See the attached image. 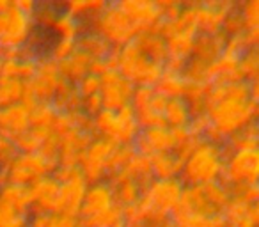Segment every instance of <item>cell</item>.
<instances>
[{
    "label": "cell",
    "instance_id": "1",
    "mask_svg": "<svg viewBox=\"0 0 259 227\" xmlns=\"http://www.w3.org/2000/svg\"><path fill=\"white\" fill-rule=\"evenodd\" d=\"M206 114L211 126L227 142L231 135L255 121L257 101L250 100V85L245 80L226 83L224 96L217 103L209 105Z\"/></svg>",
    "mask_w": 259,
    "mask_h": 227
},
{
    "label": "cell",
    "instance_id": "2",
    "mask_svg": "<svg viewBox=\"0 0 259 227\" xmlns=\"http://www.w3.org/2000/svg\"><path fill=\"white\" fill-rule=\"evenodd\" d=\"M224 169L222 146H217L201 139L187 162L183 163L180 179L185 185H206L220 181Z\"/></svg>",
    "mask_w": 259,
    "mask_h": 227
},
{
    "label": "cell",
    "instance_id": "3",
    "mask_svg": "<svg viewBox=\"0 0 259 227\" xmlns=\"http://www.w3.org/2000/svg\"><path fill=\"white\" fill-rule=\"evenodd\" d=\"M115 69L135 87L148 85L155 87L163 73V64L153 62L139 48L137 41H130L121 48H114Z\"/></svg>",
    "mask_w": 259,
    "mask_h": 227
},
{
    "label": "cell",
    "instance_id": "4",
    "mask_svg": "<svg viewBox=\"0 0 259 227\" xmlns=\"http://www.w3.org/2000/svg\"><path fill=\"white\" fill-rule=\"evenodd\" d=\"M94 137H103L115 144H134L141 133V126L132 105H124L119 110H103L93 117Z\"/></svg>",
    "mask_w": 259,
    "mask_h": 227
},
{
    "label": "cell",
    "instance_id": "5",
    "mask_svg": "<svg viewBox=\"0 0 259 227\" xmlns=\"http://www.w3.org/2000/svg\"><path fill=\"white\" fill-rule=\"evenodd\" d=\"M93 32L101 36L112 48H121L139 36L134 23L117 8V4H105L94 18L89 20Z\"/></svg>",
    "mask_w": 259,
    "mask_h": 227
},
{
    "label": "cell",
    "instance_id": "6",
    "mask_svg": "<svg viewBox=\"0 0 259 227\" xmlns=\"http://www.w3.org/2000/svg\"><path fill=\"white\" fill-rule=\"evenodd\" d=\"M57 167V162L45 158L41 153H16L11 162L4 167V170L8 183L29 187L39 177L50 176Z\"/></svg>",
    "mask_w": 259,
    "mask_h": 227
},
{
    "label": "cell",
    "instance_id": "7",
    "mask_svg": "<svg viewBox=\"0 0 259 227\" xmlns=\"http://www.w3.org/2000/svg\"><path fill=\"white\" fill-rule=\"evenodd\" d=\"M257 176H259L257 149H241V151L224 153V169H222L220 181L227 188L241 183L257 185Z\"/></svg>",
    "mask_w": 259,
    "mask_h": 227
},
{
    "label": "cell",
    "instance_id": "8",
    "mask_svg": "<svg viewBox=\"0 0 259 227\" xmlns=\"http://www.w3.org/2000/svg\"><path fill=\"white\" fill-rule=\"evenodd\" d=\"M34 29L32 16L22 13L11 2L8 9L0 11V52L25 47Z\"/></svg>",
    "mask_w": 259,
    "mask_h": 227
},
{
    "label": "cell",
    "instance_id": "9",
    "mask_svg": "<svg viewBox=\"0 0 259 227\" xmlns=\"http://www.w3.org/2000/svg\"><path fill=\"white\" fill-rule=\"evenodd\" d=\"M192 135L187 128H169V126H156L141 130L139 137L135 139L134 148L139 155L153 156L156 153H172L181 142L188 141Z\"/></svg>",
    "mask_w": 259,
    "mask_h": 227
},
{
    "label": "cell",
    "instance_id": "10",
    "mask_svg": "<svg viewBox=\"0 0 259 227\" xmlns=\"http://www.w3.org/2000/svg\"><path fill=\"white\" fill-rule=\"evenodd\" d=\"M165 103H167V98H163L160 93H156L155 87H148V85L135 87L130 105L134 107L135 117H137V123L141 126V130L165 126V121H163Z\"/></svg>",
    "mask_w": 259,
    "mask_h": 227
},
{
    "label": "cell",
    "instance_id": "11",
    "mask_svg": "<svg viewBox=\"0 0 259 227\" xmlns=\"http://www.w3.org/2000/svg\"><path fill=\"white\" fill-rule=\"evenodd\" d=\"M185 183L180 177L172 179H153L148 187L142 190V201L151 206L155 211L170 216L172 211L180 204L181 194H183Z\"/></svg>",
    "mask_w": 259,
    "mask_h": 227
},
{
    "label": "cell",
    "instance_id": "12",
    "mask_svg": "<svg viewBox=\"0 0 259 227\" xmlns=\"http://www.w3.org/2000/svg\"><path fill=\"white\" fill-rule=\"evenodd\" d=\"M190 13L197 34H219L226 16L236 8L234 2L226 0H213V2H192Z\"/></svg>",
    "mask_w": 259,
    "mask_h": 227
},
{
    "label": "cell",
    "instance_id": "13",
    "mask_svg": "<svg viewBox=\"0 0 259 227\" xmlns=\"http://www.w3.org/2000/svg\"><path fill=\"white\" fill-rule=\"evenodd\" d=\"M115 142L108 141L103 137H94V141L91 142V146L87 148V151L83 153L82 160H80L78 167L82 170L83 177H85L87 185H94L105 181L107 177V160L110 156V153L114 151Z\"/></svg>",
    "mask_w": 259,
    "mask_h": 227
},
{
    "label": "cell",
    "instance_id": "14",
    "mask_svg": "<svg viewBox=\"0 0 259 227\" xmlns=\"http://www.w3.org/2000/svg\"><path fill=\"white\" fill-rule=\"evenodd\" d=\"M101 89L100 98L103 108L107 110H119L124 105H130L132 96H134L135 85L130 80H126L117 69H108L100 76Z\"/></svg>",
    "mask_w": 259,
    "mask_h": 227
},
{
    "label": "cell",
    "instance_id": "15",
    "mask_svg": "<svg viewBox=\"0 0 259 227\" xmlns=\"http://www.w3.org/2000/svg\"><path fill=\"white\" fill-rule=\"evenodd\" d=\"M61 80H62V76H61V71H59V64L55 61H52L47 55V57L37 59L36 73H34L32 78L27 82V85H29L32 96L36 98V101L52 103Z\"/></svg>",
    "mask_w": 259,
    "mask_h": 227
},
{
    "label": "cell",
    "instance_id": "16",
    "mask_svg": "<svg viewBox=\"0 0 259 227\" xmlns=\"http://www.w3.org/2000/svg\"><path fill=\"white\" fill-rule=\"evenodd\" d=\"M115 4L134 23L139 34L155 32L158 23L162 22V11L153 0H121Z\"/></svg>",
    "mask_w": 259,
    "mask_h": 227
},
{
    "label": "cell",
    "instance_id": "17",
    "mask_svg": "<svg viewBox=\"0 0 259 227\" xmlns=\"http://www.w3.org/2000/svg\"><path fill=\"white\" fill-rule=\"evenodd\" d=\"M59 197L55 206V215H68L78 218L80 208H82L83 197L87 192V181L83 177L82 170L78 169L73 172V176L64 183H59Z\"/></svg>",
    "mask_w": 259,
    "mask_h": 227
},
{
    "label": "cell",
    "instance_id": "18",
    "mask_svg": "<svg viewBox=\"0 0 259 227\" xmlns=\"http://www.w3.org/2000/svg\"><path fill=\"white\" fill-rule=\"evenodd\" d=\"M94 141V135L91 131H83L78 128H73L68 133L59 137V167H78L83 153Z\"/></svg>",
    "mask_w": 259,
    "mask_h": 227
},
{
    "label": "cell",
    "instance_id": "19",
    "mask_svg": "<svg viewBox=\"0 0 259 227\" xmlns=\"http://www.w3.org/2000/svg\"><path fill=\"white\" fill-rule=\"evenodd\" d=\"M59 181L54 176L39 177L37 181L29 185L30 194V213L32 215H52L55 213L59 197Z\"/></svg>",
    "mask_w": 259,
    "mask_h": 227
},
{
    "label": "cell",
    "instance_id": "20",
    "mask_svg": "<svg viewBox=\"0 0 259 227\" xmlns=\"http://www.w3.org/2000/svg\"><path fill=\"white\" fill-rule=\"evenodd\" d=\"M30 130V107L25 103H13L0 108V135L13 141Z\"/></svg>",
    "mask_w": 259,
    "mask_h": 227
},
{
    "label": "cell",
    "instance_id": "21",
    "mask_svg": "<svg viewBox=\"0 0 259 227\" xmlns=\"http://www.w3.org/2000/svg\"><path fill=\"white\" fill-rule=\"evenodd\" d=\"M115 199L114 190L107 181H100L87 187L85 197H83L82 208H80L78 218H89V216L100 215L107 209L114 208Z\"/></svg>",
    "mask_w": 259,
    "mask_h": 227
},
{
    "label": "cell",
    "instance_id": "22",
    "mask_svg": "<svg viewBox=\"0 0 259 227\" xmlns=\"http://www.w3.org/2000/svg\"><path fill=\"white\" fill-rule=\"evenodd\" d=\"M107 183L108 185H115V183H121V181H135L139 187L144 190L149 183H151L155 177H153V172H151V162H149L148 156L144 155H139L135 153L134 158L130 160L121 170H117L115 174L107 177Z\"/></svg>",
    "mask_w": 259,
    "mask_h": 227
},
{
    "label": "cell",
    "instance_id": "23",
    "mask_svg": "<svg viewBox=\"0 0 259 227\" xmlns=\"http://www.w3.org/2000/svg\"><path fill=\"white\" fill-rule=\"evenodd\" d=\"M30 194L29 187L6 183L0 187V213L8 215H30Z\"/></svg>",
    "mask_w": 259,
    "mask_h": 227
},
{
    "label": "cell",
    "instance_id": "24",
    "mask_svg": "<svg viewBox=\"0 0 259 227\" xmlns=\"http://www.w3.org/2000/svg\"><path fill=\"white\" fill-rule=\"evenodd\" d=\"M176 209H181L185 213H192V215H201V216H213L219 213L213 208L211 202H209L202 185H185L180 204H178Z\"/></svg>",
    "mask_w": 259,
    "mask_h": 227
},
{
    "label": "cell",
    "instance_id": "25",
    "mask_svg": "<svg viewBox=\"0 0 259 227\" xmlns=\"http://www.w3.org/2000/svg\"><path fill=\"white\" fill-rule=\"evenodd\" d=\"M222 215L227 222V227H257L259 222L257 202L247 204V202L238 201V199L233 197L227 202Z\"/></svg>",
    "mask_w": 259,
    "mask_h": 227
},
{
    "label": "cell",
    "instance_id": "26",
    "mask_svg": "<svg viewBox=\"0 0 259 227\" xmlns=\"http://www.w3.org/2000/svg\"><path fill=\"white\" fill-rule=\"evenodd\" d=\"M238 62H240V55L233 54L229 50H224L222 55L209 66V83H234L241 82L240 68H238Z\"/></svg>",
    "mask_w": 259,
    "mask_h": 227
},
{
    "label": "cell",
    "instance_id": "27",
    "mask_svg": "<svg viewBox=\"0 0 259 227\" xmlns=\"http://www.w3.org/2000/svg\"><path fill=\"white\" fill-rule=\"evenodd\" d=\"M226 34H197L194 43V50H192L190 57H195L202 62L213 64L217 59L222 55L224 48H226Z\"/></svg>",
    "mask_w": 259,
    "mask_h": 227
},
{
    "label": "cell",
    "instance_id": "28",
    "mask_svg": "<svg viewBox=\"0 0 259 227\" xmlns=\"http://www.w3.org/2000/svg\"><path fill=\"white\" fill-rule=\"evenodd\" d=\"M91 62H93V59L85 52L76 48L68 59L59 62V71H61V76L64 80L76 83L80 78H83V76L91 73Z\"/></svg>",
    "mask_w": 259,
    "mask_h": 227
},
{
    "label": "cell",
    "instance_id": "29",
    "mask_svg": "<svg viewBox=\"0 0 259 227\" xmlns=\"http://www.w3.org/2000/svg\"><path fill=\"white\" fill-rule=\"evenodd\" d=\"M151 162V172L155 179H172L180 177L183 163L174 156V153H156L149 156Z\"/></svg>",
    "mask_w": 259,
    "mask_h": 227
},
{
    "label": "cell",
    "instance_id": "30",
    "mask_svg": "<svg viewBox=\"0 0 259 227\" xmlns=\"http://www.w3.org/2000/svg\"><path fill=\"white\" fill-rule=\"evenodd\" d=\"M141 52L153 62H158V64H163L169 57L167 54V47H165V39L162 36H158L156 32H144L139 34L135 37Z\"/></svg>",
    "mask_w": 259,
    "mask_h": 227
},
{
    "label": "cell",
    "instance_id": "31",
    "mask_svg": "<svg viewBox=\"0 0 259 227\" xmlns=\"http://www.w3.org/2000/svg\"><path fill=\"white\" fill-rule=\"evenodd\" d=\"M52 105L59 112H78L82 110V96L76 90L75 83L62 78L57 87V93H55Z\"/></svg>",
    "mask_w": 259,
    "mask_h": 227
},
{
    "label": "cell",
    "instance_id": "32",
    "mask_svg": "<svg viewBox=\"0 0 259 227\" xmlns=\"http://www.w3.org/2000/svg\"><path fill=\"white\" fill-rule=\"evenodd\" d=\"M170 220L176 227H227V222L222 213H217L213 216H201L185 213L181 209H174Z\"/></svg>",
    "mask_w": 259,
    "mask_h": 227
},
{
    "label": "cell",
    "instance_id": "33",
    "mask_svg": "<svg viewBox=\"0 0 259 227\" xmlns=\"http://www.w3.org/2000/svg\"><path fill=\"white\" fill-rule=\"evenodd\" d=\"M190 110L183 98H174L167 100L165 108H163V121L169 128H187L190 123Z\"/></svg>",
    "mask_w": 259,
    "mask_h": 227
},
{
    "label": "cell",
    "instance_id": "34",
    "mask_svg": "<svg viewBox=\"0 0 259 227\" xmlns=\"http://www.w3.org/2000/svg\"><path fill=\"white\" fill-rule=\"evenodd\" d=\"M57 112L59 110L52 103L37 101L30 108V128L47 131V133H54V123L55 117H57Z\"/></svg>",
    "mask_w": 259,
    "mask_h": 227
},
{
    "label": "cell",
    "instance_id": "35",
    "mask_svg": "<svg viewBox=\"0 0 259 227\" xmlns=\"http://www.w3.org/2000/svg\"><path fill=\"white\" fill-rule=\"evenodd\" d=\"M222 149L224 153L241 151V149H257V124H255V121L231 135L226 144L222 146Z\"/></svg>",
    "mask_w": 259,
    "mask_h": 227
},
{
    "label": "cell",
    "instance_id": "36",
    "mask_svg": "<svg viewBox=\"0 0 259 227\" xmlns=\"http://www.w3.org/2000/svg\"><path fill=\"white\" fill-rule=\"evenodd\" d=\"M76 48L85 52L91 59H107L112 52V47L101 36L94 34L93 30H85L76 39Z\"/></svg>",
    "mask_w": 259,
    "mask_h": 227
},
{
    "label": "cell",
    "instance_id": "37",
    "mask_svg": "<svg viewBox=\"0 0 259 227\" xmlns=\"http://www.w3.org/2000/svg\"><path fill=\"white\" fill-rule=\"evenodd\" d=\"M185 87H187V80H185L183 73L163 71L160 80L156 82L155 89L167 100H174V98H183Z\"/></svg>",
    "mask_w": 259,
    "mask_h": 227
},
{
    "label": "cell",
    "instance_id": "38",
    "mask_svg": "<svg viewBox=\"0 0 259 227\" xmlns=\"http://www.w3.org/2000/svg\"><path fill=\"white\" fill-rule=\"evenodd\" d=\"M85 22H80L78 18L71 16L66 11H59V16L54 23V32L57 34L61 39H78L83 32H85Z\"/></svg>",
    "mask_w": 259,
    "mask_h": 227
},
{
    "label": "cell",
    "instance_id": "39",
    "mask_svg": "<svg viewBox=\"0 0 259 227\" xmlns=\"http://www.w3.org/2000/svg\"><path fill=\"white\" fill-rule=\"evenodd\" d=\"M27 82L18 78H4L0 76V108L13 103H20L27 94Z\"/></svg>",
    "mask_w": 259,
    "mask_h": 227
},
{
    "label": "cell",
    "instance_id": "40",
    "mask_svg": "<svg viewBox=\"0 0 259 227\" xmlns=\"http://www.w3.org/2000/svg\"><path fill=\"white\" fill-rule=\"evenodd\" d=\"M112 190H114V199L115 204H119L121 208H128V206H134L141 201L142 197V188L139 187L135 181H121V183L110 185Z\"/></svg>",
    "mask_w": 259,
    "mask_h": 227
},
{
    "label": "cell",
    "instance_id": "41",
    "mask_svg": "<svg viewBox=\"0 0 259 227\" xmlns=\"http://www.w3.org/2000/svg\"><path fill=\"white\" fill-rule=\"evenodd\" d=\"M103 8V0H69V2H66L64 11L82 22L85 18H94Z\"/></svg>",
    "mask_w": 259,
    "mask_h": 227
},
{
    "label": "cell",
    "instance_id": "42",
    "mask_svg": "<svg viewBox=\"0 0 259 227\" xmlns=\"http://www.w3.org/2000/svg\"><path fill=\"white\" fill-rule=\"evenodd\" d=\"M135 153L137 151H135L134 144H117L115 146L114 151L110 153V156H108V160H107V169H105L107 177L112 176V174H115L117 170H121L130 160L134 158Z\"/></svg>",
    "mask_w": 259,
    "mask_h": 227
},
{
    "label": "cell",
    "instance_id": "43",
    "mask_svg": "<svg viewBox=\"0 0 259 227\" xmlns=\"http://www.w3.org/2000/svg\"><path fill=\"white\" fill-rule=\"evenodd\" d=\"M238 68H240V75L245 82H257L259 75V54L257 47L248 48L243 54L240 55V62H238Z\"/></svg>",
    "mask_w": 259,
    "mask_h": 227
},
{
    "label": "cell",
    "instance_id": "44",
    "mask_svg": "<svg viewBox=\"0 0 259 227\" xmlns=\"http://www.w3.org/2000/svg\"><path fill=\"white\" fill-rule=\"evenodd\" d=\"M59 16V9L52 2H43V4H37L36 11L32 15L34 25L41 27V29H54V23Z\"/></svg>",
    "mask_w": 259,
    "mask_h": 227
},
{
    "label": "cell",
    "instance_id": "45",
    "mask_svg": "<svg viewBox=\"0 0 259 227\" xmlns=\"http://www.w3.org/2000/svg\"><path fill=\"white\" fill-rule=\"evenodd\" d=\"M238 13L245 23V30L259 29V0H245L238 4Z\"/></svg>",
    "mask_w": 259,
    "mask_h": 227
},
{
    "label": "cell",
    "instance_id": "46",
    "mask_svg": "<svg viewBox=\"0 0 259 227\" xmlns=\"http://www.w3.org/2000/svg\"><path fill=\"white\" fill-rule=\"evenodd\" d=\"M11 142L15 146L16 153H39L41 144H43V141L32 130H27L25 133L15 137Z\"/></svg>",
    "mask_w": 259,
    "mask_h": 227
},
{
    "label": "cell",
    "instance_id": "47",
    "mask_svg": "<svg viewBox=\"0 0 259 227\" xmlns=\"http://www.w3.org/2000/svg\"><path fill=\"white\" fill-rule=\"evenodd\" d=\"M75 50H76V41L75 39H61V37H59V39L52 44L50 55H48V57L59 64V62H62L64 59H68Z\"/></svg>",
    "mask_w": 259,
    "mask_h": 227
},
{
    "label": "cell",
    "instance_id": "48",
    "mask_svg": "<svg viewBox=\"0 0 259 227\" xmlns=\"http://www.w3.org/2000/svg\"><path fill=\"white\" fill-rule=\"evenodd\" d=\"M231 197L238 199V201H243L247 204H254L257 202V185H248V183H241V185H234V187H229Z\"/></svg>",
    "mask_w": 259,
    "mask_h": 227
},
{
    "label": "cell",
    "instance_id": "49",
    "mask_svg": "<svg viewBox=\"0 0 259 227\" xmlns=\"http://www.w3.org/2000/svg\"><path fill=\"white\" fill-rule=\"evenodd\" d=\"M76 90L82 98H87V96H93V94H100V89H101V80L98 75H85L83 78H80L78 82L75 83Z\"/></svg>",
    "mask_w": 259,
    "mask_h": 227
},
{
    "label": "cell",
    "instance_id": "50",
    "mask_svg": "<svg viewBox=\"0 0 259 227\" xmlns=\"http://www.w3.org/2000/svg\"><path fill=\"white\" fill-rule=\"evenodd\" d=\"M245 30V23L241 20L240 13H238V4L229 15L226 16L224 20V25H222V32L226 34V37H231V36H236V34L243 32Z\"/></svg>",
    "mask_w": 259,
    "mask_h": 227
},
{
    "label": "cell",
    "instance_id": "51",
    "mask_svg": "<svg viewBox=\"0 0 259 227\" xmlns=\"http://www.w3.org/2000/svg\"><path fill=\"white\" fill-rule=\"evenodd\" d=\"M209 126H211V123H209L208 114H201V116L190 117V123H188L187 130H188V133H190L192 137L204 139V133L208 131Z\"/></svg>",
    "mask_w": 259,
    "mask_h": 227
},
{
    "label": "cell",
    "instance_id": "52",
    "mask_svg": "<svg viewBox=\"0 0 259 227\" xmlns=\"http://www.w3.org/2000/svg\"><path fill=\"white\" fill-rule=\"evenodd\" d=\"M103 110V103H101L100 94H93V96L82 98V112L89 117H96L100 112Z\"/></svg>",
    "mask_w": 259,
    "mask_h": 227
},
{
    "label": "cell",
    "instance_id": "53",
    "mask_svg": "<svg viewBox=\"0 0 259 227\" xmlns=\"http://www.w3.org/2000/svg\"><path fill=\"white\" fill-rule=\"evenodd\" d=\"M45 227H82L78 222V218L75 216H68V215H48L47 218V225Z\"/></svg>",
    "mask_w": 259,
    "mask_h": 227
},
{
    "label": "cell",
    "instance_id": "54",
    "mask_svg": "<svg viewBox=\"0 0 259 227\" xmlns=\"http://www.w3.org/2000/svg\"><path fill=\"white\" fill-rule=\"evenodd\" d=\"M27 223H29V216L0 213V227H27Z\"/></svg>",
    "mask_w": 259,
    "mask_h": 227
},
{
    "label": "cell",
    "instance_id": "55",
    "mask_svg": "<svg viewBox=\"0 0 259 227\" xmlns=\"http://www.w3.org/2000/svg\"><path fill=\"white\" fill-rule=\"evenodd\" d=\"M13 4H15L20 11L25 13V15H29V16H32L37 8V2H34V0H15Z\"/></svg>",
    "mask_w": 259,
    "mask_h": 227
},
{
    "label": "cell",
    "instance_id": "56",
    "mask_svg": "<svg viewBox=\"0 0 259 227\" xmlns=\"http://www.w3.org/2000/svg\"><path fill=\"white\" fill-rule=\"evenodd\" d=\"M6 183H8V176H6L4 167H0V187H2V185H6Z\"/></svg>",
    "mask_w": 259,
    "mask_h": 227
},
{
    "label": "cell",
    "instance_id": "57",
    "mask_svg": "<svg viewBox=\"0 0 259 227\" xmlns=\"http://www.w3.org/2000/svg\"><path fill=\"white\" fill-rule=\"evenodd\" d=\"M160 227H176V225H174V223H172V220L169 218V220H165V222H163Z\"/></svg>",
    "mask_w": 259,
    "mask_h": 227
}]
</instances>
